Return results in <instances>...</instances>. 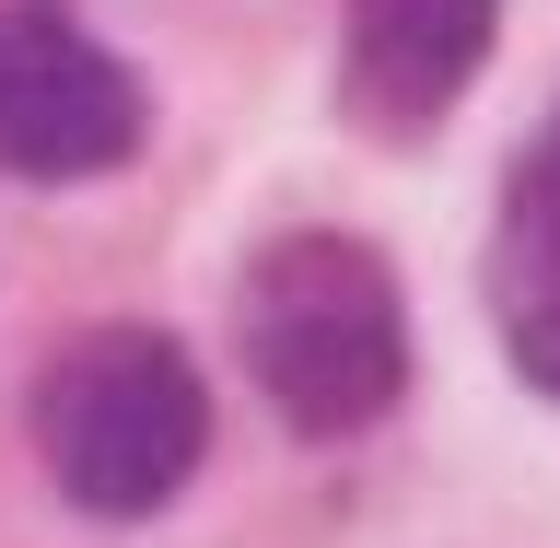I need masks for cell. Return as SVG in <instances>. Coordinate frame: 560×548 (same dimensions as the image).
Segmentation results:
<instances>
[{
	"label": "cell",
	"mask_w": 560,
	"mask_h": 548,
	"mask_svg": "<svg viewBox=\"0 0 560 548\" xmlns=\"http://www.w3.org/2000/svg\"><path fill=\"white\" fill-rule=\"evenodd\" d=\"M35 444H47V479L82 514H164L199 479L210 385L164 327H94V339H70L47 362Z\"/></svg>",
	"instance_id": "obj_2"
},
{
	"label": "cell",
	"mask_w": 560,
	"mask_h": 548,
	"mask_svg": "<svg viewBox=\"0 0 560 548\" xmlns=\"http://www.w3.org/2000/svg\"><path fill=\"white\" fill-rule=\"evenodd\" d=\"M234 339H245V374L269 385V409L292 420V432H315V444L385 420L397 385H409L397 280H385L374 245H350V234H280V245H257L245 304H234Z\"/></svg>",
	"instance_id": "obj_1"
},
{
	"label": "cell",
	"mask_w": 560,
	"mask_h": 548,
	"mask_svg": "<svg viewBox=\"0 0 560 548\" xmlns=\"http://www.w3.org/2000/svg\"><path fill=\"white\" fill-rule=\"evenodd\" d=\"M490 292H502L514 362L560 397V117L514 175V210H502V245H490Z\"/></svg>",
	"instance_id": "obj_5"
},
{
	"label": "cell",
	"mask_w": 560,
	"mask_h": 548,
	"mask_svg": "<svg viewBox=\"0 0 560 548\" xmlns=\"http://www.w3.org/2000/svg\"><path fill=\"white\" fill-rule=\"evenodd\" d=\"M490 35H502V0H350L339 24V94L362 129L420 140L467 82H479Z\"/></svg>",
	"instance_id": "obj_4"
},
{
	"label": "cell",
	"mask_w": 560,
	"mask_h": 548,
	"mask_svg": "<svg viewBox=\"0 0 560 548\" xmlns=\"http://www.w3.org/2000/svg\"><path fill=\"white\" fill-rule=\"evenodd\" d=\"M140 152V82L59 12H0V164L105 175Z\"/></svg>",
	"instance_id": "obj_3"
}]
</instances>
